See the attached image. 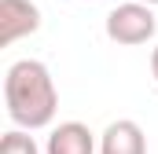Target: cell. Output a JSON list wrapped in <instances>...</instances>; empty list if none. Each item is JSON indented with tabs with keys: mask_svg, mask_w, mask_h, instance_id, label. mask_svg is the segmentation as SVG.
I'll return each mask as SVG.
<instances>
[{
	"mask_svg": "<svg viewBox=\"0 0 158 154\" xmlns=\"http://www.w3.org/2000/svg\"><path fill=\"white\" fill-rule=\"evenodd\" d=\"M4 107L15 128L37 132L55 121L59 110V88L52 81V70L40 59H19L4 74Z\"/></svg>",
	"mask_w": 158,
	"mask_h": 154,
	"instance_id": "6da1fadb",
	"label": "cell"
},
{
	"mask_svg": "<svg viewBox=\"0 0 158 154\" xmlns=\"http://www.w3.org/2000/svg\"><path fill=\"white\" fill-rule=\"evenodd\" d=\"M107 37L121 44V48H136V44H147L158 30V18L155 11L140 0H129V4H118L110 15H107Z\"/></svg>",
	"mask_w": 158,
	"mask_h": 154,
	"instance_id": "7a4b0ae2",
	"label": "cell"
},
{
	"mask_svg": "<svg viewBox=\"0 0 158 154\" xmlns=\"http://www.w3.org/2000/svg\"><path fill=\"white\" fill-rule=\"evenodd\" d=\"M40 30V7L33 0H0V44H15Z\"/></svg>",
	"mask_w": 158,
	"mask_h": 154,
	"instance_id": "3957f363",
	"label": "cell"
},
{
	"mask_svg": "<svg viewBox=\"0 0 158 154\" xmlns=\"http://www.w3.org/2000/svg\"><path fill=\"white\" fill-rule=\"evenodd\" d=\"M99 154H147V136H143L140 121H132V117L110 121L99 136Z\"/></svg>",
	"mask_w": 158,
	"mask_h": 154,
	"instance_id": "277c9868",
	"label": "cell"
},
{
	"mask_svg": "<svg viewBox=\"0 0 158 154\" xmlns=\"http://www.w3.org/2000/svg\"><path fill=\"white\" fill-rule=\"evenodd\" d=\"M44 154H96V132L85 121H59L44 143Z\"/></svg>",
	"mask_w": 158,
	"mask_h": 154,
	"instance_id": "5b68a950",
	"label": "cell"
},
{
	"mask_svg": "<svg viewBox=\"0 0 158 154\" xmlns=\"http://www.w3.org/2000/svg\"><path fill=\"white\" fill-rule=\"evenodd\" d=\"M0 154H40V147H37V140H33L30 132L11 128V132H4V140H0Z\"/></svg>",
	"mask_w": 158,
	"mask_h": 154,
	"instance_id": "8992f818",
	"label": "cell"
},
{
	"mask_svg": "<svg viewBox=\"0 0 158 154\" xmlns=\"http://www.w3.org/2000/svg\"><path fill=\"white\" fill-rule=\"evenodd\" d=\"M151 77H155V84H158V44H155V51H151Z\"/></svg>",
	"mask_w": 158,
	"mask_h": 154,
	"instance_id": "52a82bcc",
	"label": "cell"
},
{
	"mask_svg": "<svg viewBox=\"0 0 158 154\" xmlns=\"http://www.w3.org/2000/svg\"><path fill=\"white\" fill-rule=\"evenodd\" d=\"M140 4H147V7H155V4H158V0H140Z\"/></svg>",
	"mask_w": 158,
	"mask_h": 154,
	"instance_id": "ba28073f",
	"label": "cell"
}]
</instances>
